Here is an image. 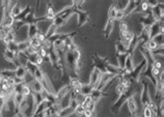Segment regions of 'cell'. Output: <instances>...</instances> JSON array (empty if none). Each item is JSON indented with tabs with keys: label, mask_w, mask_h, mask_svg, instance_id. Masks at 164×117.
Listing matches in <instances>:
<instances>
[{
	"label": "cell",
	"mask_w": 164,
	"mask_h": 117,
	"mask_svg": "<svg viewBox=\"0 0 164 117\" xmlns=\"http://www.w3.org/2000/svg\"><path fill=\"white\" fill-rule=\"evenodd\" d=\"M126 104H127L128 110H129L131 117H137L139 106H138L137 100L135 99V94H134V95H132L131 97H129V99L127 100Z\"/></svg>",
	"instance_id": "obj_3"
},
{
	"label": "cell",
	"mask_w": 164,
	"mask_h": 117,
	"mask_svg": "<svg viewBox=\"0 0 164 117\" xmlns=\"http://www.w3.org/2000/svg\"><path fill=\"white\" fill-rule=\"evenodd\" d=\"M21 94L25 97V99L29 97L31 94H32V90H31L30 86L28 85V84L23 83V85H22V89H21Z\"/></svg>",
	"instance_id": "obj_23"
},
{
	"label": "cell",
	"mask_w": 164,
	"mask_h": 117,
	"mask_svg": "<svg viewBox=\"0 0 164 117\" xmlns=\"http://www.w3.org/2000/svg\"><path fill=\"white\" fill-rule=\"evenodd\" d=\"M23 9H24V7H22L20 3H15L14 6H12V9H11V15L14 18H16L18 15H20V12L23 11Z\"/></svg>",
	"instance_id": "obj_24"
},
{
	"label": "cell",
	"mask_w": 164,
	"mask_h": 117,
	"mask_svg": "<svg viewBox=\"0 0 164 117\" xmlns=\"http://www.w3.org/2000/svg\"><path fill=\"white\" fill-rule=\"evenodd\" d=\"M31 12H32V9H31V7L29 5H27L26 7H24L23 11L20 12V15H18L17 17L15 18V21H23Z\"/></svg>",
	"instance_id": "obj_16"
},
{
	"label": "cell",
	"mask_w": 164,
	"mask_h": 117,
	"mask_svg": "<svg viewBox=\"0 0 164 117\" xmlns=\"http://www.w3.org/2000/svg\"><path fill=\"white\" fill-rule=\"evenodd\" d=\"M17 55L18 53H15V52H12V51H8V50H5L4 53H3V56L7 61H9L11 63H12L16 58H17Z\"/></svg>",
	"instance_id": "obj_25"
},
{
	"label": "cell",
	"mask_w": 164,
	"mask_h": 117,
	"mask_svg": "<svg viewBox=\"0 0 164 117\" xmlns=\"http://www.w3.org/2000/svg\"><path fill=\"white\" fill-rule=\"evenodd\" d=\"M115 50H117V53L118 54H128V49L118 41L115 44Z\"/></svg>",
	"instance_id": "obj_28"
},
{
	"label": "cell",
	"mask_w": 164,
	"mask_h": 117,
	"mask_svg": "<svg viewBox=\"0 0 164 117\" xmlns=\"http://www.w3.org/2000/svg\"><path fill=\"white\" fill-rule=\"evenodd\" d=\"M107 95H109L108 93H105V92L101 91V90H97V89H94L92 91V93L89 94V96L92 97V102L96 104H97L99 100H101L103 96H107Z\"/></svg>",
	"instance_id": "obj_11"
},
{
	"label": "cell",
	"mask_w": 164,
	"mask_h": 117,
	"mask_svg": "<svg viewBox=\"0 0 164 117\" xmlns=\"http://www.w3.org/2000/svg\"><path fill=\"white\" fill-rule=\"evenodd\" d=\"M153 67H155V69L159 70V71H163V61H162V59H156V58H154Z\"/></svg>",
	"instance_id": "obj_37"
},
{
	"label": "cell",
	"mask_w": 164,
	"mask_h": 117,
	"mask_svg": "<svg viewBox=\"0 0 164 117\" xmlns=\"http://www.w3.org/2000/svg\"><path fill=\"white\" fill-rule=\"evenodd\" d=\"M115 93H117V97L120 96V95H122V94H123L125 91H126V88H125V87L122 85V84L120 83V82H117V86H115Z\"/></svg>",
	"instance_id": "obj_36"
},
{
	"label": "cell",
	"mask_w": 164,
	"mask_h": 117,
	"mask_svg": "<svg viewBox=\"0 0 164 117\" xmlns=\"http://www.w3.org/2000/svg\"><path fill=\"white\" fill-rule=\"evenodd\" d=\"M84 111H85V109L83 108V106L82 105H77V107L75 109H74V112L76 113L77 115H79V116H82L83 115V113H84Z\"/></svg>",
	"instance_id": "obj_42"
},
{
	"label": "cell",
	"mask_w": 164,
	"mask_h": 117,
	"mask_svg": "<svg viewBox=\"0 0 164 117\" xmlns=\"http://www.w3.org/2000/svg\"><path fill=\"white\" fill-rule=\"evenodd\" d=\"M117 7H115L114 3H112L111 6L109 7V11H108V19H110L112 21H115V14H117Z\"/></svg>",
	"instance_id": "obj_30"
},
{
	"label": "cell",
	"mask_w": 164,
	"mask_h": 117,
	"mask_svg": "<svg viewBox=\"0 0 164 117\" xmlns=\"http://www.w3.org/2000/svg\"><path fill=\"white\" fill-rule=\"evenodd\" d=\"M0 40H1V37H0Z\"/></svg>",
	"instance_id": "obj_51"
},
{
	"label": "cell",
	"mask_w": 164,
	"mask_h": 117,
	"mask_svg": "<svg viewBox=\"0 0 164 117\" xmlns=\"http://www.w3.org/2000/svg\"><path fill=\"white\" fill-rule=\"evenodd\" d=\"M82 85L81 81L78 79V77H69V86L71 88H80Z\"/></svg>",
	"instance_id": "obj_17"
},
{
	"label": "cell",
	"mask_w": 164,
	"mask_h": 117,
	"mask_svg": "<svg viewBox=\"0 0 164 117\" xmlns=\"http://www.w3.org/2000/svg\"><path fill=\"white\" fill-rule=\"evenodd\" d=\"M34 79H37L38 81H42L45 78V76H46V74L44 73V71L41 69V67H37V70L35 71V73H34Z\"/></svg>",
	"instance_id": "obj_33"
},
{
	"label": "cell",
	"mask_w": 164,
	"mask_h": 117,
	"mask_svg": "<svg viewBox=\"0 0 164 117\" xmlns=\"http://www.w3.org/2000/svg\"><path fill=\"white\" fill-rule=\"evenodd\" d=\"M153 41L158 45V47H163V43H164V34L160 33L158 35H156L155 37L153 38Z\"/></svg>",
	"instance_id": "obj_35"
},
{
	"label": "cell",
	"mask_w": 164,
	"mask_h": 117,
	"mask_svg": "<svg viewBox=\"0 0 164 117\" xmlns=\"http://www.w3.org/2000/svg\"><path fill=\"white\" fill-rule=\"evenodd\" d=\"M125 18V12L122 9H117V14H115V20H123Z\"/></svg>",
	"instance_id": "obj_46"
},
{
	"label": "cell",
	"mask_w": 164,
	"mask_h": 117,
	"mask_svg": "<svg viewBox=\"0 0 164 117\" xmlns=\"http://www.w3.org/2000/svg\"><path fill=\"white\" fill-rule=\"evenodd\" d=\"M129 31V28H128V24L126 22H121L120 23V33H125V32Z\"/></svg>",
	"instance_id": "obj_43"
},
{
	"label": "cell",
	"mask_w": 164,
	"mask_h": 117,
	"mask_svg": "<svg viewBox=\"0 0 164 117\" xmlns=\"http://www.w3.org/2000/svg\"><path fill=\"white\" fill-rule=\"evenodd\" d=\"M75 14L77 15V26L78 27H81L88 21V14L86 12L75 8Z\"/></svg>",
	"instance_id": "obj_7"
},
{
	"label": "cell",
	"mask_w": 164,
	"mask_h": 117,
	"mask_svg": "<svg viewBox=\"0 0 164 117\" xmlns=\"http://www.w3.org/2000/svg\"><path fill=\"white\" fill-rule=\"evenodd\" d=\"M140 1H128V4L126 6V8L124 9L125 12V17L127 16H130L131 14H133L135 9L137 8V6L139 5Z\"/></svg>",
	"instance_id": "obj_9"
},
{
	"label": "cell",
	"mask_w": 164,
	"mask_h": 117,
	"mask_svg": "<svg viewBox=\"0 0 164 117\" xmlns=\"http://www.w3.org/2000/svg\"><path fill=\"white\" fill-rule=\"evenodd\" d=\"M0 74L2 75L3 78H15V70L14 71L4 70V71H0Z\"/></svg>",
	"instance_id": "obj_39"
},
{
	"label": "cell",
	"mask_w": 164,
	"mask_h": 117,
	"mask_svg": "<svg viewBox=\"0 0 164 117\" xmlns=\"http://www.w3.org/2000/svg\"><path fill=\"white\" fill-rule=\"evenodd\" d=\"M67 117H80L79 115H77L75 112H73V113H71V114L69 116H67Z\"/></svg>",
	"instance_id": "obj_49"
},
{
	"label": "cell",
	"mask_w": 164,
	"mask_h": 117,
	"mask_svg": "<svg viewBox=\"0 0 164 117\" xmlns=\"http://www.w3.org/2000/svg\"><path fill=\"white\" fill-rule=\"evenodd\" d=\"M96 105H97V104H96V103L91 102L89 104H87V106L85 107V110H89V111H92V112H95Z\"/></svg>",
	"instance_id": "obj_47"
},
{
	"label": "cell",
	"mask_w": 164,
	"mask_h": 117,
	"mask_svg": "<svg viewBox=\"0 0 164 117\" xmlns=\"http://www.w3.org/2000/svg\"><path fill=\"white\" fill-rule=\"evenodd\" d=\"M71 90H72V88L69 86V84H67V85L65 86H62V88H60L58 91H56L55 93V96H56V100H57V102H58L59 100H62L63 96H66L67 93H69Z\"/></svg>",
	"instance_id": "obj_12"
},
{
	"label": "cell",
	"mask_w": 164,
	"mask_h": 117,
	"mask_svg": "<svg viewBox=\"0 0 164 117\" xmlns=\"http://www.w3.org/2000/svg\"><path fill=\"white\" fill-rule=\"evenodd\" d=\"M37 67H38V66H35L34 63L29 62V61H28V62L26 63V66H25V69H26V71H27V73L31 74V75H34L35 71L37 70Z\"/></svg>",
	"instance_id": "obj_31"
},
{
	"label": "cell",
	"mask_w": 164,
	"mask_h": 117,
	"mask_svg": "<svg viewBox=\"0 0 164 117\" xmlns=\"http://www.w3.org/2000/svg\"><path fill=\"white\" fill-rule=\"evenodd\" d=\"M29 86L31 90H32V92H35V93H41L44 90L43 84H42L41 81H38L37 79H34L32 82L29 84Z\"/></svg>",
	"instance_id": "obj_13"
},
{
	"label": "cell",
	"mask_w": 164,
	"mask_h": 117,
	"mask_svg": "<svg viewBox=\"0 0 164 117\" xmlns=\"http://www.w3.org/2000/svg\"><path fill=\"white\" fill-rule=\"evenodd\" d=\"M57 30H58V28H57L53 23H51L50 26L48 27V29L46 30V32H45V35H46L47 40H48V38H50L51 37H53L54 34H56L57 33Z\"/></svg>",
	"instance_id": "obj_19"
},
{
	"label": "cell",
	"mask_w": 164,
	"mask_h": 117,
	"mask_svg": "<svg viewBox=\"0 0 164 117\" xmlns=\"http://www.w3.org/2000/svg\"><path fill=\"white\" fill-rule=\"evenodd\" d=\"M37 38L38 40V41L43 45V43H45V41H47V38H46V35H45V33L44 32H42V31H40L37 34Z\"/></svg>",
	"instance_id": "obj_44"
},
{
	"label": "cell",
	"mask_w": 164,
	"mask_h": 117,
	"mask_svg": "<svg viewBox=\"0 0 164 117\" xmlns=\"http://www.w3.org/2000/svg\"><path fill=\"white\" fill-rule=\"evenodd\" d=\"M143 47L146 48L147 51H150L151 53H153L154 51H156L157 49L159 48V47H158V45H157L153 40H149V41H147V43L143 45Z\"/></svg>",
	"instance_id": "obj_22"
},
{
	"label": "cell",
	"mask_w": 164,
	"mask_h": 117,
	"mask_svg": "<svg viewBox=\"0 0 164 117\" xmlns=\"http://www.w3.org/2000/svg\"><path fill=\"white\" fill-rule=\"evenodd\" d=\"M151 100H152V97H151V93H150V89H149V83L143 82L142 87H141V91L139 94L140 105L142 107H147Z\"/></svg>",
	"instance_id": "obj_2"
},
{
	"label": "cell",
	"mask_w": 164,
	"mask_h": 117,
	"mask_svg": "<svg viewBox=\"0 0 164 117\" xmlns=\"http://www.w3.org/2000/svg\"><path fill=\"white\" fill-rule=\"evenodd\" d=\"M52 23L55 25L57 28H59V27H62V25H65L66 22L63 21L60 17H55V19H54V20L52 21Z\"/></svg>",
	"instance_id": "obj_41"
},
{
	"label": "cell",
	"mask_w": 164,
	"mask_h": 117,
	"mask_svg": "<svg viewBox=\"0 0 164 117\" xmlns=\"http://www.w3.org/2000/svg\"><path fill=\"white\" fill-rule=\"evenodd\" d=\"M29 41V45H30V47H32V48H34L35 50L37 51V49H40L41 47H42V44L38 41V40L37 38V37H32V38H30V40H28Z\"/></svg>",
	"instance_id": "obj_32"
},
{
	"label": "cell",
	"mask_w": 164,
	"mask_h": 117,
	"mask_svg": "<svg viewBox=\"0 0 164 117\" xmlns=\"http://www.w3.org/2000/svg\"><path fill=\"white\" fill-rule=\"evenodd\" d=\"M33 80H34V76H33V75H31L29 73H26L25 77L23 78V83L28 84V85H29V84L32 82Z\"/></svg>",
	"instance_id": "obj_40"
},
{
	"label": "cell",
	"mask_w": 164,
	"mask_h": 117,
	"mask_svg": "<svg viewBox=\"0 0 164 117\" xmlns=\"http://www.w3.org/2000/svg\"><path fill=\"white\" fill-rule=\"evenodd\" d=\"M29 46H30V45H29V41H28V40L19 41V43H18V51L19 52H25Z\"/></svg>",
	"instance_id": "obj_29"
},
{
	"label": "cell",
	"mask_w": 164,
	"mask_h": 117,
	"mask_svg": "<svg viewBox=\"0 0 164 117\" xmlns=\"http://www.w3.org/2000/svg\"><path fill=\"white\" fill-rule=\"evenodd\" d=\"M92 117H96V113H94V115H92Z\"/></svg>",
	"instance_id": "obj_50"
},
{
	"label": "cell",
	"mask_w": 164,
	"mask_h": 117,
	"mask_svg": "<svg viewBox=\"0 0 164 117\" xmlns=\"http://www.w3.org/2000/svg\"><path fill=\"white\" fill-rule=\"evenodd\" d=\"M160 33L164 34L163 21H157L150 27V40H153L156 35H158Z\"/></svg>",
	"instance_id": "obj_4"
},
{
	"label": "cell",
	"mask_w": 164,
	"mask_h": 117,
	"mask_svg": "<svg viewBox=\"0 0 164 117\" xmlns=\"http://www.w3.org/2000/svg\"><path fill=\"white\" fill-rule=\"evenodd\" d=\"M101 76H102L101 71L96 69V67H94V69H92V73H91V77H89V82H88V84L94 89L96 88L97 84L99 83L100 79H101Z\"/></svg>",
	"instance_id": "obj_6"
},
{
	"label": "cell",
	"mask_w": 164,
	"mask_h": 117,
	"mask_svg": "<svg viewBox=\"0 0 164 117\" xmlns=\"http://www.w3.org/2000/svg\"><path fill=\"white\" fill-rule=\"evenodd\" d=\"M56 17V12L54 9L52 3L47 2V9H46V15H45V18H46L47 21L52 22Z\"/></svg>",
	"instance_id": "obj_8"
},
{
	"label": "cell",
	"mask_w": 164,
	"mask_h": 117,
	"mask_svg": "<svg viewBox=\"0 0 164 117\" xmlns=\"http://www.w3.org/2000/svg\"><path fill=\"white\" fill-rule=\"evenodd\" d=\"M95 112H92L89 111V110H85L84 113H83V117H92V115H94Z\"/></svg>",
	"instance_id": "obj_48"
},
{
	"label": "cell",
	"mask_w": 164,
	"mask_h": 117,
	"mask_svg": "<svg viewBox=\"0 0 164 117\" xmlns=\"http://www.w3.org/2000/svg\"><path fill=\"white\" fill-rule=\"evenodd\" d=\"M16 38H17V35H16L15 31L12 30V31L9 32V33L6 34L5 37H2V41H4L6 45H7L9 43H14V41H16Z\"/></svg>",
	"instance_id": "obj_20"
},
{
	"label": "cell",
	"mask_w": 164,
	"mask_h": 117,
	"mask_svg": "<svg viewBox=\"0 0 164 117\" xmlns=\"http://www.w3.org/2000/svg\"><path fill=\"white\" fill-rule=\"evenodd\" d=\"M128 54H118L117 53V66L120 69L123 70L125 67V61H126Z\"/></svg>",
	"instance_id": "obj_27"
},
{
	"label": "cell",
	"mask_w": 164,
	"mask_h": 117,
	"mask_svg": "<svg viewBox=\"0 0 164 117\" xmlns=\"http://www.w3.org/2000/svg\"><path fill=\"white\" fill-rule=\"evenodd\" d=\"M40 32L38 30V27L37 24H31L28 26V31H27V37L28 40H30V38H32L34 37H37V34Z\"/></svg>",
	"instance_id": "obj_15"
},
{
	"label": "cell",
	"mask_w": 164,
	"mask_h": 117,
	"mask_svg": "<svg viewBox=\"0 0 164 117\" xmlns=\"http://www.w3.org/2000/svg\"><path fill=\"white\" fill-rule=\"evenodd\" d=\"M142 116L143 117H153V113L150 110V108H147V107H143Z\"/></svg>",
	"instance_id": "obj_45"
},
{
	"label": "cell",
	"mask_w": 164,
	"mask_h": 117,
	"mask_svg": "<svg viewBox=\"0 0 164 117\" xmlns=\"http://www.w3.org/2000/svg\"><path fill=\"white\" fill-rule=\"evenodd\" d=\"M135 92H134V89H133V87H130V88H128L126 91H125L122 95H120L117 97V102H115L113 104V106H112V108H111V111L113 112V113H118L120 112V110L122 109V107H123L125 104H126L127 102V100L129 99V97H131L132 95H134Z\"/></svg>",
	"instance_id": "obj_1"
},
{
	"label": "cell",
	"mask_w": 164,
	"mask_h": 117,
	"mask_svg": "<svg viewBox=\"0 0 164 117\" xmlns=\"http://www.w3.org/2000/svg\"><path fill=\"white\" fill-rule=\"evenodd\" d=\"M26 69H25L24 66H18L15 69V78H18V79H22L23 80V78L25 77V75H26Z\"/></svg>",
	"instance_id": "obj_21"
},
{
	"label": "cell",
	"mask_w": 164,
	"mask_h": 117,
	"mask_svg": "<svg viewBox=\"0 0 164 117\" xmlns=\"http://www.w3.org/2000/svg\"><path fill=\"white\" fill-rule=\"evenodd\" d=\"M80 89H81V94L82 95H89V94L92 93V91L94 90V88L89 85V84L87 83V84H83L82 83V85H81V87H80Z\"/></svg>",
	"instance_id": "obj_26"
},
{
	"label": "cell",
	"mask_w": 164,
	"mask_h": 117,
	"mask_svg": "<svg viewBox=\"0 0 164 117\" xmlns=\"http://www.w3.org/2000/svg\"><path fill=\"white\" fill-rule=\"evenodd\" d=\"M24 100H25V97L22 95L21 93H16V94H14V96H12V103H14L15 109L18 108V107L24 102Z\"/></svg>",
	"instance_id": "obj_18"
},
{
	"label": "cell",
	"mask_w": 164,
	"mask_h": 117,
	"mask_svg": "<svg viewBox=\"0 0 164 117\" xmlns=\"http://www.w3.org/2000/svg\"><path fill=\"white\" fill-rule=\"evenodd\" d=\"M113 25H114V21L110 20V19H107V22H106V25L104 27V34H105V38H108L110 37L112 30H113Z\"/></svg>",
	"instance_id": "obj_14"
},
{
	"label": "cell",
	"mask_w": 164,
	"mask_h": 117,
	"mask_svg": "<svg viewBox=\"0 0 164 117\" xmlns=\"http://www.w3.org/2000/svg\"><path fill=\"white\" fill-rule=\"evenodd\" d=\"M134 66H135V62H134V57L132 54H128L127 55V58H126V61H125V67L124 69L126 70L128 73H132V71L134 70Z\"/></svg>",
	"instance_id": "obj_10"
},
{
	"label": "cell",
	"mask_w": 164,
	"mask_h": 117,
	"mask_svg": "<svg viewBox=\"0 0 164 117\" xmlns=\"http://www.w3.org/2000/svg\"><path fill=\"white\" fill-rule=\"evenodd\" d=\"M6 50L15 52V53H19V51H18V43L14 41V43L7 44V45H6Z\"/></svg>",
	"instance_id": "obj_38"
},
{
	"label": "cell",
	"mask_w": 164,
	"mask_h": 117,
	"mask_svg": "<svg viewBox=\"0 0 164 117\" xmlns=\"http://www.w3.org/2000/svg\"><path fill=\"white\" fill-rule=\"evenodd\" d=\"M73 112H74V109L71 108V107H67V108H66V109L60 110L59 113H58V115H59V117H67V116H69L71 113H73Z\"/></svg>",
	"instance_id": "obj_34"
},
{
	"label": "cell",
	"mask_w": 164,
	"mask_h": 117,
	"mask_svg": "<svg viewBox=\"0 0 164 117\" xmlns=\"http://www.w3.org/2000/svg\"><path fill=\"white\" fill-rule=\"evenodd\" d=\"M163 2H159L157 6L151 8V14H152L153 18L155 19V21H163L164 17V9H163Z\"/></svg>",
	"instance_id": "obj_5"
}]
</instances>
